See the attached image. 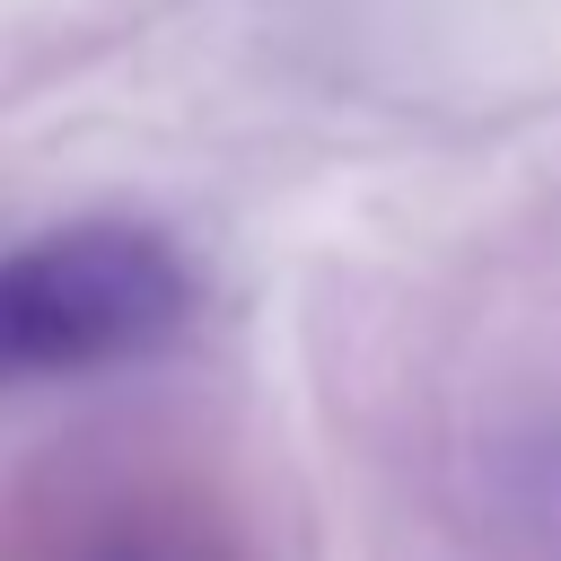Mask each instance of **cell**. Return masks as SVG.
<instances>
[{"label":"cell","instance_id":"1","mask_svg":"<svg viewBox=\"0 0 561 561\" xmlns=\"http://www.w3.org/2000/svg\"><path fill=\"white\" fill-rule=\"evenodd\" d=\"M193 316V272L158 228L88 219L0 263V377H70L158 351Z\"/></svg>","mask_w":561,"mask_h":561}]
</instances>
